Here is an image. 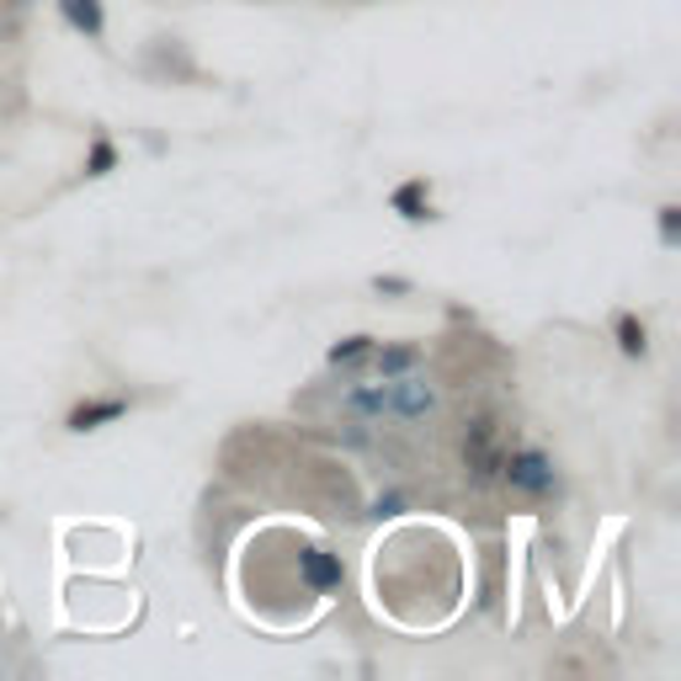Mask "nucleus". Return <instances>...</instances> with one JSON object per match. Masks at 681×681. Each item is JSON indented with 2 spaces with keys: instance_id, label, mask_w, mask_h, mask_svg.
I'll use <instances>...</instances> for the list:
<instances>
[{
  "instance_id": "nucleus-4",
  "label": "nucleus",
  "mask_w": 681,
  "mask_h": 681,
  "mask_svg": "<svg viewBox=\"0 0 681 681\" xmlns=\"http://www.w3.org/2000/svg\"><path fill=\"white\" fill-rule=\"evenodd\" d=\"M107 165H113V150H107V144H96V155H91V176H102Z\"/></svg>"
},
{
  "instance_id": "nucleus-5",
  "label": "nucleus",
  "mask_w": 681,
  "mask_h": 681,
  "mask_svg": "<svg viewBox=\"0 0 681 681\" xmlns=\"http://www.w3.org/2000/svg\"><path fill=\"white\" fill-rule=\"evenodd\" d=\"M395 202H400L404 213H410V219H415V202H421V187H404V192H400V198H395Z\"/></svg>"
},
{
  "instance_id": "nucleus-2",
  "label": "nucleus",
  "mask_w": 681,
  "mask_h": 681,
  "mask_svg": "<svg viewBox=\"0 0 681 681\" xmlns=\"http://www.w3.org/2000/svg\"><path fill=\"white\" fill-rule=\"evenodd\" d=\"M59 5H64V16H70L81 33H91V38L102 33V0H59Z\"/></svg>"
},
{
  "instance_id": "nucleus-3",
  "label": "nucleus",
  "mask_w": 681,
  "mask_h": 681,
  "mask_svg": "<svg viewBox=\"0 0 681 681\" xmlns=\"http://www.w3.org/2000/svg\"><path fill=\"white\" fill-rule=\"evenodd\" d=\"M618 336H623V352H629V357H639V352H644V325L639 320H629V315H623Z\"/></svg>"
},
{
  "instance_id": "nucleus-1",
  "label": "nucleus",
  "mask_w": 681,
  "mask_h": 681,
  "mask_svg": "<svg viewBox=\"0 0 681 681\" xmlns=\"http://www.w3.org/2000/svg\"><path fill=\"white\" fill-rule=\"evenodd\" d=\"M128 404L122 400H96V404H81L75 415H70V432H91V426H102V421H118Z\"/></svg>"
}]
</instances>
